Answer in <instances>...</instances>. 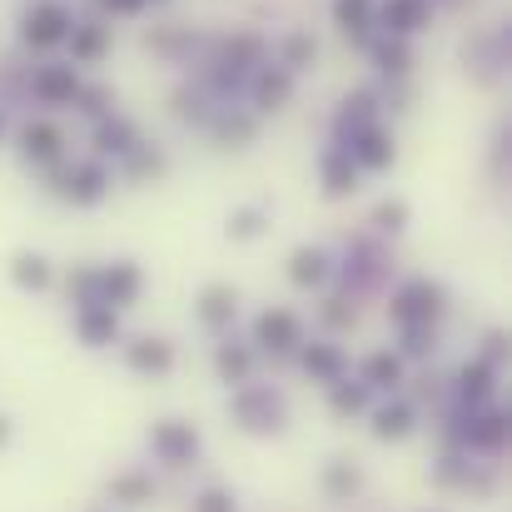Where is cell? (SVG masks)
Returning <instances> with one entry per match:
<instances>
[{
	"label": "cell",
	"mask_w": 512,
	"mask_h": 512,
	"mask_svg": "<svg viewBox=\"0 0 512 512\" xmlns=\"http://www.w3.org/2000/svg\"><path fill=\"white\" fill-rule=\"evenodd\" d=\"M10 433H15V423H10V418H5V413H0V448H5V443H10Z\"/></svg>",
	"instance_id": "obj_43"
},
{
	"label": "cell",
	"mask_w": 512,
	"mask_h": 512,
	"mask_svg": "<svg viewBox=\"0 0 512 512\" xmlns=\"http://www.w3.org/2000/svg\"><path fill=\"white\" fill-rule=\"evenodd\" d=\"M299 363L314 383H334L348 373V358H343L339 343H299Z\"/></svg>",
	"instance_id": "obj_21"
},
{
	"label": "cell",
	"mask_w": 512,
	"mask_h": 512,
	"mask_svg": "<svg viewBox=\"0 0 512 512\" xmlns=\"http://www.w3.org/2000/svg\"><path fill=\"white\" fill-rule=\"evenodd\" d=\"M20 155H25L30 165H55V160L65 155V135H60L55 125H45V120H30V125L20 130Z\"/></svg>",
	"instance_id": "obj_20"
},
{
	"label": "cell",
	"mask_w": 512,
	"mask_h": 512,
	"mask_svg": "<svg viewBox=\"0 0 512 512\" xmlns=\"http://www.w3.org/2000/svg\"><path fill=\"white\" fill-rule=\"evenodd\" d=\"M363 50H373V60H378L383 75H408V65H413V50L403 45V35H383V30H373V40H368Z\"/></svg>",
	"instance_id": "obj_27"
},
{
	"label": "cell",
	"mask_w": 512,
	"mask_h": 512,
	"mask_svg": "<svg viewBox=\"0 0 512 512\" xmlns=\"http://www.w3.org/2000/svg\"><path fill=\"white\" fill-rule=\"evenodd\" d=\"M448 314V294L433 284V279H408L393 299H388V319L398 324V329H408V324H438Z\"/></svg>",
	"instance_id": "obj_2"
},
{
	"label": "cell",
	"mask_w": 512,
	"mask_h": 512,
	"mask_svg": "<svg viewBox=\"0 0 512 512\" xmlns=\"http://www.w3.org/2000/svg\"><path fill=\"white\" fill-rule=\"evenodd\" d=\"M100 5H105L110 15H140V10H145L150 0H100Z\"/></svg>",
	"instance_id": "obj_42"
},
{
	"label": "cell",
	"mask_w": 512,
	"mask_h": 512,
	"mask_svg": "<svg viewBox=\"0 0 512 512\" xmlns=\"http://www.w3.org/2000/svg\"><path fill=\"white\" fill-rule=\"evenodd\" d=\"M324 388H329V408H334L339 418H358V413H368V408H373V388H368V383H358V378L348 383V373L334 378V383H324Z\"/></svg>",
	"instance_id": "obj_25"
},
{
	"label": "cell",
	"mask_w": 512,
	"mask_h": 512,
	"mask_svg": "<svg viewBox=\"0 0 512 512\" xmlns=\"http://www.w3.org/2000/svg\"><path fill=\"white\" fill-rule=\"evenodd\" d=\"M194 314H199V324L214 329V334L229 329V324H234V289H229V284H209V289L199 294V309H194Z\"/></svg>",
	"instance_id": "obj_26"
},
{
	"label": "cell",
	"mask_w": 512,
	"mask_h": 512,
	"mask_svg": "<svg viewBox=\"0 0 512 512\" xmlns=\"http://www.w3.org/2000/svg\"><path fill=\"white\" fill-rule=\"evenodd\" d=\"M0 135H5V105H0Z\"/></svg>",
	"instance_id": "obj_44"
},
{
	"label": "cell",
	"mask_w": 512,
	"mask_h": 512,
	"mask_svg": "<svg viewBox=\"0 0 512 512\" xmlns=\"http://www.w3.org/2000/svg\"><path fill=\"white\" fill-rule=\"evenodd\" d=\"M75 334L85 348H110V343L120 339V309H110V304H80L75 309Z\"/></svg>",
	"instance_id": "obj_12"
},
{
	"label": "cell",
	"mask_w": 512,
	"mask_h": 512,
	"mask_svg": "<svg viewBox=\"0 0 512 512\" xmlns=\"http://www.w3.org/2000/svg\"><path fill=\"white\" fill-rule=\"evenodd\" d=\"M70 10L60 5V0H40V5H30L25 10V20H20V40L30 45V50H55V45H65V35H70Z\"/></svg>",
	"instance_id": "obj_5"
},
{
	"label": "cell",
	"mask_w": 512,
	"mask_h": 512,
	"mask_svg": "<svg viewBox=\"0 0 512 512\" xmlns=\"http://www.w3.org/2000/svg\"><path fill=\"white\" fill-rule=\"evenodd\" d=\"M358 488H363V468H358V463L334 458V463L324 468V493H329V498H343V503H348Z\"/></svg>",
	"instance_id": "obj_31"
},
{
	"label": "cell",
	"mask_w": 512,
	"mask_h": 512,
	"mask_svg": "<svg viewBox=\"0 0 512 512\" xmlns=\"http://www.w3.org/2000/svg\"><path fill=\"white\" fill-rule=\"evenodd\" d=\"M229 413H234V423H239L244 433H284V423H289L284 393H279L274 383H254V378L234 388Z\"/></svg>",
	"instance_id": "obj_1"
},
{
	"label": "cell",
	"mask_w": 512,
	"mask_h": 512,
	"mask_svg": "<svg viewBox=\"0 0 512 512\" xmlns=\"http://www.w3.org/2000/svg\"><path fill=\"white\" fill-rule=\"evenodd\" d=\"M264 229H269L264 209H234L229 214V239H259Z\"/></svg>",
	"instance_id": "obj_35"
},
{
	"label": "cell",
	"mask_w": 512,
	"mask_h": 512,
	"mask_svg": "<svg viewBox=\"0 0 512 512\" xmlns=\"http://www.w3.org/2000/svg\"><path fill=\"white\" fill-rule=\"evenodd\" d=\"M304 343V319L294 309H264L254 319V348H269V353H299Z\"/></svg>",
	"instance_id": "obj_7"
},
{
	"label": "cell",
	"mask_w": 512,
	"mask_h": 512,
	"mask_svg": "<svg viewBox=\"0 0 512 512\" xmlns=\"http://www.w3.org/2000/svg\"><path fill=\"white\" fill-rule=\"evenodd\" d=\"M214 373L229 383V388H239V383H249L254 378V343H234L224 339L214 348Z\"/></svg>",
	"instance_id": "obj_22"
},
{
	"label": "cell",
	"mask_w": 512,
	"mask_h": 512,
	"mask_svg": "<svg viewBox=\"0 0 512 512\" xmlns=\"http://www.w3.org/2000/svg\"><path fill=\"white\" fill-rule=\"evenodd\" d=\"M373 224H378L383 234H403V224H408V204H403V199H383V204L373 209Z\"/></svg>",
	"instance_id": "obj_36"
},
{
	"label": "cell",
	"mask_w": 512,
	"mask_h": 512,
	"mask_svg": "<svg viewBox=\"0 0 512 512\" xmlns=\"http://www.w3.org/2000/svg\"><path fill=\"white\" fill-rule=\"evenodd\" d=\"M10 279H15L20 289L40 294V289H50L55 269H50V259H45V254H15V259H10Z\"/></svg>",
	"instance_id": "obj_30"
},
{
	"label": "cell",
	"mask_w": 512,
	"mask_h": 512,
	"mask_svg": "<svg viewBox=\"0 0 512 512\" xmlns=\"http://www.w3.org/2000/svg\"><path fill=\"white\" fill-rule=\"evenodd\" d=\"M70 55L80 60V65H95L105 50H110V30L105 25H70Z\"/></svg>",
	"instance_id": "obj_29"
},
{
	"label": "cell",
	"mask_w": 512,
	"mask_h": 512,
	"mask_svg": "<svg viewBox=\"0 0 512 512\" xmlns=\"http://www.w3.org/2000/svg\"><path fill=\"white\" fill-rule=\"evenodd\" d=\"M319 319H324L334 334H343V329H353V319H358V314L348 309V299H329V304L319 309Z\"/></svg>",
	"instance_id": "obj_39"
},
{
	"label": "cell",
	"mask_w": 512,
	"mask_h": 512,
	"mask_svg": "<svg viewBox=\"0 0 512 512\" xmlns=\"http://www.w3.org/2000/svg\"><path fill=\"white\" fill-rule=\"evenodd\" d=\"M358 383H368L373 393H398L408 383V358L398 348H373L358 363Z\"/></svg>",
	"instance_id": "obj_8"
},
{
	"label": "cell",
	"mask_w": 512,
	"mask_h": 512,
	"mask_svg": "<svg viewBox=\"0 0 512 512\" xmlns=\"http://www.w3.org/2000/svg\"><path fill=\"white\" fill-rule=\"evenodd\" d=\"M348 155H353L358 170H388V165H393V135L373 120V125H363V130L348 140Z\"/></svg>",
	"instance_id": "obj_14"
},
{
	"label": "cell",
	"mask_w": 512,
	"mask_h": 512,
	"mask_svg": "<svg viewBox=\"0 0 512 512\" xmlns=\"http://www.w3.org/2000/svg\"><path fill=\"white\" fill-rule=\"evenodd\" d=\"M125 363L135 373H150V378H165L174 368V343L160 339V334H140V339L125 343Z\"/></svg>",
	"instance_id": "obj_13"
},
{
	"label": "cell",
	"mask_w": 512,
	"mask_h": 512,
	"mask_svg": "<svg viewBox=\"0 0 512 512\" xmlns=\"http://www.w3.org/2000/svg\"><path fill=\"white\" fill-rule=\"evenodd\" d=\"M199 428L194 423H184V418H160L155 428H150V453L165 463V468H189L194 458H199Z\"/></svg>",
	"instance_id": "obj_4"
},
{
	"label": "cell",
	"mask_w": 512,
	"mask_h": 512,
	"mask_svg": "<svg viewBox=\"0 0 512 512\" xmlns=\"http://www.w3.org/2000/svg\"><path fill=\"white\" fill-rule=\"evenodd\" d=\"M503 358H508V339L503 334H488V348H483V363H493L503 373Z\"/></svg>",
	"instance_id": "obj_41"
},
{
	"label": "cell",
	"mask_w": 512,
	"mask_h": 512,
	"mask_svg": "<svg viewBox=\"0 0 512 512\" xmlns=\"http://www.w3.org/2000/svg\"><path fill=\"white\" fill-rule=\"evenodd\" d=\"M189 512H239V503H234V493H229V488H204V493L194 498V508Z\"/></svg>",
	"instance_id": "obj_38"
},
{
	"label": "cell",
	"mask_w": 512,
	"mask_h": 512,
	"mask_svg": "<svg viewBox=\"0 0 512 512\" xmlns=\"http://www.w3.org/2000/svg\"><path fill=\"white\" fill-rule=\"evenodd\" d=\"M120 160H125V179H160V174L170 170L165 155H160L155 145H145V140H140L130 155H120Z\"/></svg>",
	"instance_id": "obj_32"
},
{
	"label": "cell",
	"mask_w": 512,
	"mask_h": 512,
	"mask_svg": "<svg viewBox=\"0 0 512 512\" xmlns=\"http://www.w3.org/2000/svg\"><path fill=\"white\" fill-rule=\"evenodd\" d=\"M70 105H80L90 120H100V115H110V90H105V85H80V95H75Z\"/></svg>",
	"instance_id": "obj_37"
},
{
	"label": "cell",
	"mask_w": 512,
	"mask_h": 512,
	"mask_svg": "<svg viewBox=\"0 0 512 512\" xmlns=\"http://www.w3.org/2000/svg\"><path fill=\"white\" fill-rule=\"evenodd\" d=\"M110 498L125 503V508H145V503L155 498V478H150L145 468H125V473L110 478Z\"/></svg>",
	"instance_id": "obj_28"
},
{
	"label": "cell",
	"mask_w": 512,
	"mask_h": 512,
	"mask_svg": "<svg viewBox=\"0 0 512 512\" xmlns=\"http://www.w3.org/2000/svg\"><path fill=\"white\" fill-rule=\"evenodd\" d=\"M140 289H145L140 264L115 259V264H105V269H100V304H110V309H130V304L140 299Z\"/></svg>",
	"instance_id": "obj_10"
},
{
	"label": "cell",
	"mask_w": 512,
	"mask_h": 512,
	"mask_svg": "<svg viewBox=\"0 0 512 512\" xmlns=\"http://www.w3.org/2000/svg\"><path fill=\"white\" fill-rule=\"evenodd\" d=\"M30 95L40 100V105H70L75 95H80V75H75V65H40L35 75H30Z\"/></svg>",
	"instance_id": "obj_11"
},
{
	"label": "cell",
	"mask_w": 512,
	"mask_h": 512,
	"mask_svg": "<svg viewBox=\"0 0 512 512\" xmlns=\"http://www.w3.org/2000/svg\"><path fill=\"white\" fill-rule=\"evenodd\" d=\"M334 20L353 45H368L373 30H378L373 25V0H334Z\"/></svg>",
	"instance_id": "obj_24"
},
{
	"label": "cell",
	"mask_w": 512,
	"mask_h": 512,
	"mask_svg": "<svg viewBox=\"0 0 512 512\" xmlns=\"http://www.w3.org/2000/svg\"><path fill=\"white\" fill-rule=\"evenodd\" d=\"M413 433H418V403L393 398V403L373 408V438H378V443H403V438H413Z\"/></svg>",
	"instance_id": "obj_15"
},
{
	"label": "cell",
	"mask_w": 512,
	"mask_h": 512,
	"mask_svg": "<svg viewBox=\"0 0 512 512\" xmlns=\"http://www.w3.org/2000/svg\"><path fill=\"white\" fill-rule=\"evenodd\" d=\"M249 90H254V105H259V110H284L289 95H294V70H284V65H259L254 80H249Z\"/></svg>",
	"instance_id": "obj_18"
},
{
	"label": "cell",
	"mask_w": 512,
	"mask_h": 512,
	"mask_svg": "<svg viewBox=\"0 0 512 512\" xmlns=\"http://www.w3.org/2000/svg\"><path fill=\"white\" fill-rule=\"evenodd\" d=\"M314 50H319V45H314V35L294 30V35L284 40V50H279V65H284V70H304V65L314 60Z\"/></svg>",
	"instance_id": "obj_33"
},
{
	"label": "cell",
	"mask_w": 512,
	"mask_h": 512,
	"mask_svg": "<svg viewBox=\"0 0 512 512\" xmlns=\"http://www.w3.org/2000/svg\"><path fill=\"white\" fill-rule=\"evenodd\" d=\"M358 165H353V155H348V145H329L324 150V160H319V179H324V194L329 199H343V194H353L358 189Z\"/></svg>",
	"instance_id": "obj_17"
},
{
	"label": "cell",
	"mask_w": 512,
	"mask_h": 512,
	"mask_svg": "<svg viewBox=\"0 0 512 512\" xmlns=\"http://www.w3.org/2000/svg\"><path fill=\"white\" fill-rule=\"evenodd\" d=\"M219 135L224 140H254V120L249 115H224L219 120Z\"/></svg>",
	"instance_id": "obj_40"
},
{
	"label": "cell",
	"mask_w": 512,
	"mask_h": 512,
	"mask_svg": "<svg viewBox=\"0 0 512 512\" xmlns=\"http://www.w3.org/2000/svg\"><path fill=\"white\" fill-rule=\"evenodd\" d=\"M453 438L468 448V453H503V443H508V413L503 408H493V403H483V408H463V423L453 428Z\"/></svg>",
	"instance_id": "obj_3"
},
{
	"label": "cell",
	"mask_w": 512,
	"mask_h": 512,
	"mask_svg": "<svg viewBox=\"0 0 512 512\" xmlns=\"http://www.w3.org/2000/svg\"><path fill=\"white\" fill-rule=\"evenodd\" d=\"M498 378H503V373H498L493 363H483V358H468V363L453 373V383H448V398H453L458 408H468V413H473V408H483V403H493V398H498Z\"/></svg>",
	"instance_id": "obj_6"
},
{
	"label": "cell",
	"mask_w": 512,
	"mask_h": 512,
	"mask_svg": "<svg viewBox=\"0 0 512 512\" xmlns=\"http://www.w3.org/2000/svg\"><path fill=\"white\" fill-rule=\"evenodd\" d=\"M135 145H140V130H135L125 115H115V110H110V115H100V120H95V160H105V155H115V160H120V155H130Z\"/></svg>",
	"instance_id": "obj_19"
},
{
	"label": "cell",
	"mask_w": 512,
	"mask_h": 512,
	"mask_svg": "<svg viewBox=\"0 0 512 512\" xmlns=\"http://www.w3.org/2000/svg\"><path fill=\"white\" fill-rule=\"evenodd\" d=\"M428 0H383L378 10H373V25L383 30V35H413V30H423L428 25Z\"/></svg>",
	"instance_id": "obj_16"
},
{
	"label": "cell",
	"mask_w": 512,
	"mask_h": 512,
	"mask_svg": "<svg viewBox=\"0 0 512 512\" xmlns=\"http://www.w3.org/2000/svg\"><path fill=\"white\" fill-rule=\"evenodd\" d=\"M65 294L75 299V309H80V304H100V269H75V274L65 279Z\"/></svg>",
	"instance_id": "obj_34"
},
{
	"label": "cell",
	"mask_w": 512,
	"mask_h": 512,
	"mask_svg": "<svg viewBox=\"0 0 512 512\" xmlns=\"http://www.w3.org/2000/svg\"><path fill=\"white\" fill-rule=\"evenodd\" d=\"M60 194H65L70 204H80V209L100 204V199L110 194V165H105V160H85V165H70V174L60 179Z\"/></svg>",
	"instance_id": "obj_9"
},
{
	"label": "cell",
	"mask_w": 512,
	"mask_h": 512,
	"mask_svg": "<svg viewBox=\"0 0 512 512\" xmlns=\"http://www.w3.org/2000/svg\"><path fill=\"white\" fill-rule=\"evenodd\" d=\"M334 274V259L324 249H294L289 254V279L299 289H324V279Z\"/></svg>",
	"instance_id": "obj_23"
}]
</instances>
